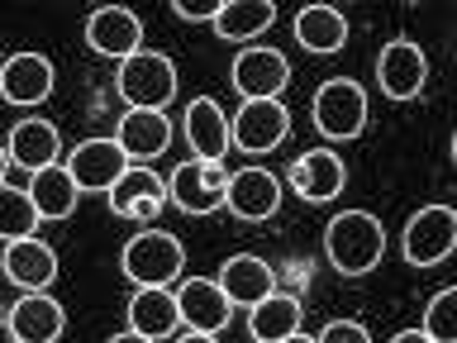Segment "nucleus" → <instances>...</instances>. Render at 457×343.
Listing matches in <instances>:
<instances>
[{"instance_id":"nucleus-1","label":"nucleus","mask_w":457,"mask_h":343,"mask_svg":"<svg viewBox=\"0 0 457 343\" xmlns=\"http://www.w3.org/2000/svg\"><path fill=\"white\" fill-rule=\"evenodd\" d=\"M324 253L343 277H367L386 253V229L371 210H338L324 229Z\"/></svg>"},{"instance_id":"nucleus-2","label":"nucleus","mask_w":457,"mask_h":343,"mask_svg":"<svg viewBox=\"0 0 457 343\" xmlns=\"http://www.w3.org/2000/svg\"><path fill=\"white\" fill-rule=\"evenodd\" d=\"M120 272L134 286H171L186 272V248L167 229H138L120 253Z\"/></svg>"},{"instance_id":"nucleus-3","label":"nucleus","mask_w":457,"mask_h":343,"mask_svg":"<svg viewBox=\"0 0 457 343\" xmlns=\"http://www.w3.org/2000/svg\"><path fill=\"white\" fill-rule=\"evenodd\" d=\"M314 129L328 143H353L362 138L367 129V91L353 77H328L320 91H314Z\"/></svg>"},{"instance_id":"nucleus-4","label":"nucleus","mask_w":457,"mask_h":343,"mask_svg":"<svg viewBox=\"0 0 457 343\" xmlns=\"http://www.w3.org/2000/svg\"><path fill=\"white\" fill-rule=\"evenodd\" d=\"M114 81H120V96L129 100V110H167L171 96H177V67L157 48H138L134 57H124Z\"/></svg>"},{"instance_id":"nucleus-5","label":"nucleus","mask_w":457,"mask_h":343,"mask_svg":"<svg viewBox=\"0 0 457 343\" xmlns=\"http://www.w3.org/2000/svg\"><path fill=\"white\" fill-rule=\"evenodd\" d=\"M400 248H405V263H414V267H438L443 257L457 248V210L453 205L414 210L410 224H405V238H400Z\"/></svg>"},{"instance_id":"nucleus-6","label":"nucleus","mask_w":457,"mask_h":343,"mask_svg":"<svg viewBox=\"0 0 457 343\" xmlns=\"http://www.w3.org/2000/svg\"><path fill=\"white\" fill-rule=\"evenodd\" d=\"M286 134H291V114H286L281 100H243L238 114L228 120V138L243 153H277Z\"/></svg>"},{"instance_id":"nucleus-7","label":"nucleus","mask_w":457,"mask_h":343,"mask_svg":"<svg viewBox=\"0 0 457 343\" xmlns=\"http://www.w3.org/2000/svg\"><path fill=\"white\" fill-rule=\"evenodd\" d=\"M377 81L386 100H420V91L428 86V57L420 43L410 38H391L377 53Z\"/></svg>"},{"instance_id":"nucleus-8","label":"nucleus","mask_w":457,"mask_h":343,"mask_svg":"<svg viewBox=\"0 0 457 343\" xmlns=\"http://www.w3.org/2000/svg\"><path fill=\"white\" fill-rule=\"evenodd\" d=\"M167 196L177 200L186 214H214L228 196V172L224 163H181L167 181Z\"/></svg>"},{"instance_id":"nucleus-9","label":"nucleus","mask_w":457,"mask_h":343,"mask_svg":"<svg viewBox=\"0 0 457 343\" xmlns=\"http://www.w3.org/2000/svg\"><path fill=\"white\" fill-rule=\"evenodd\" d=\"M228 81L243 100H277L291 86V63L277 48H243L228 67Z\"/></svg>"},{"instance_id":"nucleus-10","label":"nucleus","mask_w":457,"mask_h":343,"mask_svg":"<svg viewBox=\"0 0 457 343\" xmlns=\"http://www.w3.org/2000/svg\"><path fill=\"white\" fill-rule=\"evenodd\" d=\"M343 186H348V167H343V157L334 148H310L291 163V191L300 200H310V205L338 200Z\"/></svg>"},{"instance_id":"nucleus-11","label":"nucleus","mask_w":457,"mask_h":343,"mask_svg":"<svg viewBox=\"0 0 457 343\" xmlns=\"http://www.w3.org/2000/svg\"><path fill=\"white\" fill-rule=\"evenodd\" d=\"M67 172L77 177L81 191H105L129 172V153L120 148V138H86L67 153Z\"/></svg>"},{"instance_id":"nucleus-12","label":"nucleus","mask_w":457,"mask_h":343,"mask_svg":"<svg viewBox=\"0 0 457 343\" xmlns=\"http://www.w3.org/2000/svg\"><path fill=\"white\" fill-rule=\"evenodd\" d=\"M67 329V310L48 291H24L5 314V334L14 343H53Z\"/></svg>"},{"instance_id":"nucleus-13","label":"nucleus","mask_w":457,"mask_h":343,"mask_svg":"<svg viewBox=\"0 0 457 343\" xmlns=\"http://www.w3.org/2000/svg\"><path fill=\"white\" fill-rule=\"evenodd\" d=\"M86 43L100 53V57H134L143 48V20L134 10L124 5H100L91 10V20H86Z\"/></svg>"},{"instance_id":"nucleus-14","label":"nucleus","mask_w":457,"mask_h":343,"mask_svg":"<svg viewBox=\"0 0 457 343\" xmlns=\"http://www.w3.org/2000/svg\"><path fill=\"white\" fill-rule=\"evenodd\" d=\"M177 305H181V324L186 329H205V334H220L234 314V300L220 286V277H186L177 286Z\"/></svg>"},{"instance_id":"nucleus-15","label":"nucleus","mask_w":457,"mask_h":343,"mask_svg":"<svg viewBox=\"0 0 457 343\" xmlns=\"http://www.w3.org/2000/svg\"><path fill=\"white\" fill-rule=\"evenodd\" d=\"M224 205L238 214V220H271V214L281 210V181L271 177L267 167H238L234 177H228V196Z\"/></svg>"},{"instance_id":"nucleus-16","label":"nucleus","mask_w":457,"mask_h":343,"mask_svg":"<svg viewBox=\"0 0 457 343\" xmlns=\"http://www.w3.org/2000/svg\"><path fill=\"white\" fill-rule=\"evenodd\" d=\"M0 267H5V277L14 286H24V291H48V286L57 281V253H53V243H43L38 234L10 238Z\"/></svg>"},{"instance_id":"nucleus-17","label":"nucleus","mask_w":457,"mask_h":343,"mask_svg":"<svg viewBox=\"0 0 457 343\" xmlns=\"http://www.w3.org/2000/svg\"><path fill=\"white\" fill-rule=\"evenodd\" d=\"M129 329L148 343L153 339H177V329H181L177 291H167V286H138V291L129 296Z\"/></svg>"},{"instance_id":"nucleus-18","label":"nucleus","mask_w":457,"mask_h":343,"mask_svg":"<svg viewBox=\"0 0 457 343\" xmlns=\"http://www.w3.org/2000/svg\"><path fill=\"white\" fill-rule=\"evenodd\" d=\"M57 86V71L43 53H14L5 67H0V91H5L10 105H43Z\"/></svg>"},{"instance_id":"nucleus-19","label":"nucleus","mask_w":457,"mask_h":343,"mask_svg":"<svg viewBox=\"0 0 457 343\" xmlns=\"http://www.w3.org/2000/svg\"><path fill=\"white\" fill-rule=\"evenodd\" d=\"M181 129H186V143H191V153L200 157V163H224V153H228L234 138H228V120L220 110V100L195 96L181 114Z\"/></svg>"},{"instance_id":"nucleus-20","label":"nucleus","mask_w":457,"mask_h":343,"mask_svg":"<svg viewBox=\"0 0 457 343\" xmlns=\"http://www.w3.org/2000/svg\"><path fill=\"white\" fill-rule=\"evenodd\" d=\"M162 200H167V186L148 167H129L124 177L110 186V210L120 214V220H153V214H162Z\"/></svg>"},{"instance_id":"nucleus-21","label":"nucleus","mask_w":457,"mask_h":343,"mask_svg":"<svg viewBox=\"0 0 457 343\" xmlns=\"http://www.w3.org/2000/svg\"><path fill=\"white\" fill-rule=\"evenodd\" d=\"M114 138H120V148L129 157H138V163H153V157L167 153L171 143V124L162 110H124L120 124H114Z\"/></svg>"},{"instance_id":"nucleus-22","label":"nucleus","mask_w":457,"mask_h":343,"mask_svg":"<svg viewBox=\"0 0 457 343\" xmlns=\"http://www.w3.org/2000/svg\"><path fill=\"white\" fill-rule=\"evenodd\" d=\"M57 153H62V138H57V124L48 120H20L10 129V143H5V157L24 172H43V167H57Z\"/></svg>"},{"instance_id":"nucleus-23","label":"nucleus","mask_w":457,"mask_h":343,"mask_svg":"<svg viewBox=\"0 0 457 343\" xmlns=\"http://www.w3.org/2000/svg\"><path fill=\"white\" fill-rule=\"evenodd\" d=\"M248 334L257 343H291L300 339V300L271 291L257 305H248Z\"/></svg>"},{"instance_id":"nucleus-24","label":"nucleus","mask_w":457,"mask_h":343,"mask_svg":"<svg viewBox=\"0 0 457 343\" xmlns=\"http://www.w3.org/2000/svg\"><path fill=\"white\" fill-rule=\"evenodd\" d=\"M295 38L305 53H343V43H348V14L338 5H305L295 14Z\"/></svg>"},{"instance_id":"nucleus-25","label":"nucleus","mask_w":457,"mask_h":343,"mask_svg":"<svg viewBox=\"0 0 457 343\" xmlns=\"http://www.w3.org/2000/svg\"><path fill=\"white\" fill-rule=\"evenodd\" d=\"M220 286L228 291V300H234V305H257L262 296L277 291V272H271L262 257L238 253V257H228V263L220 267Z\"/></svg>"},{"instance_id":"nucleus-26","label":"nucleus","mask_w":457,"mask_h":343,"mask_svg":"<svg viewBox=\"0 0 457 343\" xmlns=\"http://www.w3.org/2000/svg\"><path fill=\"white\" fill-rule=\"evenodd\" d=\"M29 191H34L43 220H67V214L77 210L81 186L67 167H43V172H34V186H29Z\"/></svg>"},{"instance_id":"nucleus-27","label":"nucleus","mask_w":457,"mask_h":343,"mask_svg":"<svg viewBox=\"0 0 457 343\" xmlns=\"http://www.w3.org/2000/svg\"><path fill=\"white\" fill-rule=\"evenodd\" d=\"M277 20V5L271 0H224L220 20H214V34L220 38H257L262 29H271Z\"/></svg>"},{"instance_id":"nucleus-28","label":"nucleus","mask_w":457,"mask_h":343,"mask_svg":"<svg viewBox=\"0 0 457 343\" xmlns=\"http://www.w3.org/2000/svg\"><path fill=\"white\" fill-rule=\"evenodd\" d=\"M38 220H43V210H38L34 191H20V186L5 181V191H0V234H5V243L38 234Z\"/></svg>"},{"instance_id":"nucleus-29","label":"nucleus","mask_w":457,"mask_h":343,"mask_svg":"<svg viewBox=\"0 0 457 343\" xmlns=\"http://www.w3.org/2000/svg\"><path fill=\"white\" fill-rule=\"evenodd\" d=\"M453 310H457V286H443V291L424 305V339L428 343H453L457 339V320H453Z\"/></svg>"},{"instance_id":"nucleus-30","label":"nucleus","mask_w":457,"mask_h":343,"mask_svg":"<svg viewBox=\"0 0 457 343\" xmlns=\"http://www.w3.org/2000/svg\"><path fill=\"white\" fill-rule=\"evenodd\" d=\"M367 324H357V320H334V324H324L320 329V343H367Z\"/></svg>"},{"instance_id":"nucleus-31","label":"nucleus","mask_w":457,"mask_h":343,"mask_svg":"<svg viewBox=\"0 0 457 343\" xmlns=\"http://www.w3.org/2000/svg\"><path fill=\"white\" fill-rule=\"evenodd\" d=\"M181 14V20H220V10H224V0H177V5H171Z\"/></svg>"},{"instance_id":"nucleus-32","label":"nucleus","mask_w":457,"mask_h":343,"mask_svg":"<svg viewBox=\"0 0 457 343\" xmlns=\"http://www.w3.org/2000/svg\"><path fill=\"white\" fill-rule=\"evenodd\" d=\"M395 343H428V339H424V329H400Z\"/></svg>"}]
</instances>
